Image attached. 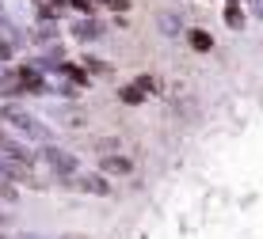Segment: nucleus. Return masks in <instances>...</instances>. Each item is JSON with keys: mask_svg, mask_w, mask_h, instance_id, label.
Here are the masks:
<instances>
[{"mask_svg": "<svg viewBox=\"0 0 263 239\" xmlns=\"http://www.w3.org/2000/svg\"><path fill=\"white\" fill-rule=\"evenodd\" d=\"M237 4H240V0H237Z\"/></svg>", "mask_w": 263, "mask_h": 239, "instance_id": "obj_21", "label": "nucleus"}, {"mask_svg": "<svg viewBox=\"0 0 263 239\" xmlns=\"http://www.w3.org/2000/svg\"><path fill=\"white\" fill-rule=\"evenodd\" d=\"M12 50H15V38H12V34H8V38H0V61L12 57Z\"/></svg>", "mask_w": 263, "mask_h": 239, "instance_id": "obj_14", "label": "nucleus"}, {"mask_svg": "<svg viewBox=\"0 0 263 239\" xmlns=\"http://www.w3.org/2000/svg\"><path fill=\"white\" fill-rule=\"evenodd\" d=\"M0 198H8V201H15V186H12V175L4 171V163H0Z\"/></svg>", "mask_w": 263, "mask_h": 239, "instance_id": "obj_13", "label": "nucleus"}, {"mask_svg": "<svg viewBox=\"0 0 263 239\" xmlns=\"http://www.w3.org/2000/svg\"><path fill=\"white\" fill-rule=\"evenodd\" d=\"M61 239H88V235H61Z\"/></svg>", "mask_w": 263, "mask_h": 239, "instance_id": "obj_19", "label": "nucleus"}, {"mask_svg": "<svg viewBox=\"0 0 263 239\" xmlns=\"http://www.w3.org/2000/svg\"><path fill=\"white\" fill-rule=\"evenodd\" d=\"M157 27H160V34H168V38H172V34H179V15L176 12H160L157 15Z\"/></svg>", "mask_w": 263, "mask_h": 239, "instance_id": "obj_8", "label": "nucleus"}, {"mask_svg": "<svg viewBox=\"0 0 263 239\" xmlns=\"http://www.w3.org/2000/svg\"><path fill=\"white\" fill-rule=\"evenodd\" d=\"M77 12H84V15H92V0H69Z\"/></svg>", "mask_w": 263, "mask_h": 239, "instance_id": "obj_15", "label": "nucleus"}, {"mask_svg": "<svg viewBox=\"0 0 263 239\" xmlns=\"http://www.w3.org/2000/svg\"><path fill=\"white\" fill-rule=\"evenodd\" d=\"M103 8H111V12H126V0H103Z\"/></svg>", "mask_w": 263, "mask_h": 239, "instance_id": "obj_17", "label": "nucleus"}, {"mask_svg": "<svg viewBox=\"0 0 263 239\" xmlns=\"http://www.w3.org/2000/svg\"><path fill=\"white\" fill-rule=\"evenodd\" d=\"M84 61H88V72H107L103 61H96V57H84Z\"/></svg>", "mask_w": 263, "mask_h": 239, "instance_id": "obj_16", "label": "nucleus"}, {"mask_svg": "<svg viewBox=\"0 0 263 239\" xmlns=\"http://www.w3.org/2000/svg\"><path fill=\"white\" fill-rule=\"evenodd\" d=\"M99 34H103V27H99L92 15H88V19H77V23H72V38H77V42H96Z\"/></svg>", "mask_w": 263, "mask_h": 239, "instance_id": "obj_5", "label": "nucleus"}, {"mask_svg": "<svg viewBox=\"0 0 263 239\" xmlns=\"http://www.w3.org/2000/svg\"><path fill=\"white\" fill-rule=\"evenodd\" d=\"M77 190H84V194H111V182L99 179V175H80L77 182H72Z\"/></svg>", "mask_w": 263, "mask_h": 239, "instance_id": "obj_6", "label": "nucleus"}, {"mask_svg": "<svg viewBox=\"0 0 263 239\" xmlns=\"http://www.w3.org/2000/svg\"><path fill=\"white\" fill-rule=\"evenodd\" d=\"M23 239H39V235H23Z\"/></svg>", "mask_w": 263, "mask_h": 239, "instance_id": "obj_20", "label": "nucleus"}, {"mask_svg": "<svg viewBox=\"0 0 263 239\" xmlns=\"http://www.w3.org/2000/svg\"><path fill=\"white\" fill-rule=\"evenodd\" d=\"M0 152H4V156H31V152L23 148V144H15V141H12V137H8L4 129H0Z\"/></svg>", "mask_w": 263, "mask_h": 239, "instance_id": "obj_10", "label": "nucleus"}, {"mask_svg": "<svg viewBox=\"0 0 263 239\" xmlns=\"http://www.w3.org/2000/svg\"><path fill=\"white\" fill-rule=\"evenodd\" d=\"M187 38H191V50H198V53H210V50H214V38H210L206 31H198V27L187 34Z\"/></svg>", "mask_w": 263, "mask_h": 239, "instance_id": "obj_9", "label": "nucleus"}, {"mask_svg": "<svg viewBox=\"0 0 263 239\" xmlns=\"http://www.w3.org/2000/svg\"><path fill=\"white\" fill-rule=\"evenodd\" d=\"M252 8H256V19H263V0H252Z\"/></svg>", "mask_w": 263, "mask_h": 239, "instance_id": "obj_18", "label": "nucleus"}, {"mask_svg": "<svg viewBox=\"0 0 263 239\" xmlns=\"http://www.w3.org/2000/svg\"><path fill=\"white\" fill-rule=\"evenodd\" d=\"M12 76H15V84L23 88V95H46L50 91V84H46V76H42L39 65H20Z\"/></svg>", "mask_w": 263, "mask_h": 239, "instance_id": "obj_3", "label": "nucleus"}, {"mask_svg": "<svg viewBox=\"0 0 263 239\" xmlns=\"http://www.w3.org/2000/svg\"><path fill=\"white\" fill-rule=\"evenodd\" d=\"M0 118H4L12 129H20V133H27V137H34V141H50V125H42L39 118L31 114V110H23V106H15V103H4Z\"/></svg>", "mask_w": 263, "mask_h": 239, "instance_id": "obj_1", "label": "nucleus"}, {"mask_svg": "<svg viewBox=\"0 0 263 239\" xmlns=\"http://www.w3.org/2000/svg\"><path fill=\"white\" fill-rule=\"evenodd\" d=\"M119 99H122V103H141V99H145V91L138 88V80H134V84H126V88L119 91Z\"/></svg>", "mask_w": 263, "mask_h": 239, "instance_id": "obj_12", "label": "nucleus"}, {"mask_svg": "<svg viewBox=\"0 0 263 239\" xmlns=\"http://www.w3.org/2000/svg\"><path fill=\"white\" fill-rule=\"evenodd\" d=\"M39 156H42V163H50L53 175H61V179H72V175H77V156L58 148V144H42Z\"/></svg>", "mask_w": 263, "mask_h": 239, "instance_id": "obj_2", "label": "nucleus"}, {"mask_svg": "<svg viewBox=\"0 0 263 239\" xmlns=\"http://www.w3.org/2000/svg\"><path fill=\"white\" fill-rule=\"evenodd\" d=\"M225 23L233 27V31H244V12L237 0H225Z\"/></svg>", "mask_w": 263, "mask_h": 239, "instance_id": "obj_7", "label": "nucleus"}, {"mask_svg": "<svg viewBox=\"0 0 263 239\" xmlns=\"http://www.w3.org/2000/svg\"><path fill=\"white\" fill-rule=\"evenodd\" d=\"M58 118H65V125H84V122H88L84 110H77V106H72V110H69V106H61V110H58Z\"/></svg>", "mask_w": 263, "mask_h": 239, "instance_id": "obj_11", "label": "nucleus"}, {"mask_svg": "<svg viewBox=\"0 0 263 239\" xmlns=\"http://www.w3.org/2000/svg\"><path fill=\"white\" fill-rule=\"evenodd\" d=\"M134 171V160L126 152H111L103 156V175H130Z\"/></svg>", "mask_w": 263, "mask_h": 239, "instance_id": "obj_4", "label": "nucleus"}]
</instances>
